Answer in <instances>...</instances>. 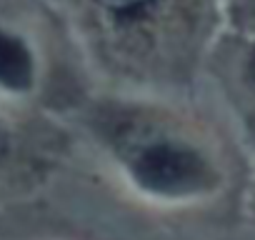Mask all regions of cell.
I'll list each match as a JSON object with an SVG mask.
<instances>
[{
    "label": "cell",
    "instance_id": "cell-6",
    "mask_svg": "<svg viewBox=\"0 0 255 240\" xmlns=\"http://www.w3.org/2000/svg\"><path fill=\"white\" fill-rule=\"evenodd\" d=\"M253 138H255V133H253Z\"/></svg>",
    "mask_w": 255,
    "mask_h": 240
},
{
    "label": "cell",
    "instance_id": "cell-1",
    "mask_svg": "<svg viewBox=\"0 0 255 240\" xmlns=\"http://www.w3.org/2000/svg\"><path fill=\"white\" fill-rule=\"evenodd\" d=\"M115 175L138 198L183 208L218 198L230 183V165L218 143L195 123L120 113L93 125Z\"/></svg>",
    "mask_w": 255,
    "mask_h": 240
},
{
    "label": "cell",
    "instance_id": "cell-3",
    "mask_svg": "<svg viewBox=\"0 0 255 240\" xmlns=\"http://www.w3.org/2000/svg\"><path fill=\"white\" fill-rule=\"evenodd\" d=\"M243 90H245V100L253 110L255 118V48L250 50L248 60H245V70H243ZM250 130L255 133V123H250Z\"/></svg>",
    "mask_w": 255,
    "mask_h": 240
},
{
    "label": "cell",
    "instance_id": "cell-2",
    "mask_svg": "<svg viewBox=\"0 0 255 240\" xmlns=\"http://www.w3.org/2000/svg\"><path fill=\"white\" fill-rule=\"evenodd\" d=\"M38 83L40 60L33 43L15 28L0 23V98H30Z\"/></svg>",
    "mask_w": 255,
    "mask_h": 240
},
{
    "label": "cell",
    "instance_id": "cell-5",
    "mask_svg": "<svg viewBox=\"0 0 255 240\" xmlns=\"http://www.w3.org/2000/svg\"><path fill=\"white\" fill-rule=\"evenodd\" d=\"M10 150H13V135L8 130V125L0 120V168H3L10 158Z\"/></svg>",
    "mask_w": 255,
    "mask_h": 240
},
{
    "label": "cell",
    "instance_id": "cell-4",
    "mask_svg": "<svg viewBox=\"0 0 255 240\" xmlns=\"http://www.w3.org/2000/svg\"><path fill=\"white\" fill-rule=\"evenodd\" d=\"M100 8H105L108 13H115V15H128V13H135L140 8H145L153 0H95Z\"/></svg>",
    "mask_w": 255,
    "mask_h": 240
}]
</instances>
